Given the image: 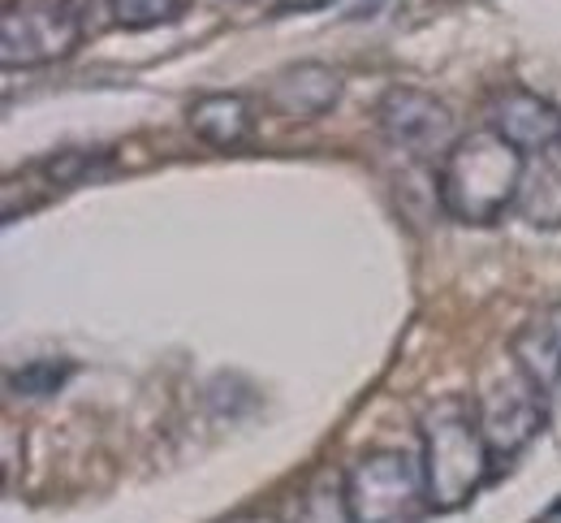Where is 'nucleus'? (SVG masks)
Listing matches in <instances>:
<instances>
[{
    "instance_id": "5",
    "label": "nucleus",
    "mask_w": 561,
    "mask_h": 523,
    "mask_svg": "<svg viewBox=\"0 0 561 523\" xmlns=\"http://www.w3.org/2000/svg\"><path fill=\"white\" fill-rule=\"evenodd\" d=\"M376 126L393 148L415 160H445L462 139L449 104L420 87H389L376 104Z\"/></svg>"
},
{
    "instance_id": "9",
    "label": "nucleus",
    "mask_w": 561,
    "mask_h": 523,
    "mask_svg": "<svg viewBox=\"0 0 561 523\" xmlns=\"http://www.w3.org/2000/svg\"><path fill=\"white\" fill-rule=\"evenodd\" d=\"M337 100H342V75L333 66H320V61L289 66L268 87V104L285 117H302V122L333 113Z\"/></svg>"
},
{
    "instance_id": "14",
    "label": "nucleus",
    "mask_w": 561,
    "mask_h": 523,
    "mask_svg": "<svg viewBox=\"0 0 561 523\" xmlns=\"http://www.w3.org/2000/svg\"><path fill=\"white\" fill-rule=\"evenodd\" d=\"M108 22L122 31H151L182 18V0H104Z\"/></svg>"
},
{
    "instance_id": "3",
    "label": "nucleus",
    "mask_w": 561,
    "mask_h": 523,
    "mask_svg": "<svg viewBox=\"0 0 561 523\" xmlns=\"http://www.w3.org/2000/svg\"><path fill=\"white\" fill-rule=\"evenodd\" d=\"M342 480L354 523H420L432 511L423 458L407 450H371Z\"/></svg>"
},
{
    "instance_id": "18",
    "label": "nucleus",
    "mask_w": 561,
    "mask_h": 523,
    "mask_svg": "<svg viewBox=\"0 0 561 523\" xmlns=\"http://www.w3.org/2000/svg\"><path fill=\"white\" fill-rule=\"evenodd\" d=\"M558 144H561V139H558Z\"/></svg>"
},
{
    "instance_id": "16",
    "label": "nucleus",
    "mask_w": 561,
    "mask_h": 523,
    "mask_svg": "<svg viewBox=\"0 0 561 523\" xmlns=\"http://www.w3.org/2000/svg\"><path fill=\"white\" fill-rule=\"evenodd\" d=\"M225 523H277V520H268V515H233V520Z\"/></svg>"
},
{
    "instance_id": "12",
    "label": "nucleus",
    "mask_w": 561,
    "mask_h": 523,
    "mask_svg": "<svg viewBox=\"0 0 561 523\" xmlns=\"http://www.w3.org/2000/svg\"><path fill=\"white\" fill-rule=\"evenodd\" d=\"M108 151H61V156H48L35 164V173L53 186V191H66V186H82L100 173H108Z\"/></svg>"
},
{
    "instance_id": "1",
    "label": "nucleus",
    "mask_w": 561,
    "mask_h": 523,
    "mask_svg": "<svg viewBox=\"0 0 561 523\" xmlns=\"http://www.w3.org/2000/svg\"><path fill=\"white\" fill-rule=\"evenodd\" d=\"M527 173V156L510 148L492 130L462 135L440 160L436 195L440 208L462 225H492L518 204V186Z\"/></svg>"
},
{
    "instance_id": "11",
    "label": "nucleus",
    "mask_w": 561,
    "mask_h": 523,
    "mask_svg": "<svg viewBox=\"0 0 561 523\" xmlns=\"http://www.w3.org/2000/svg\"><path fill=\"white\" fill-rule=\"evenodd\" d=\"M514 208L536 229H561V164L549 151L527 156V173H523Z\"/></svg>"
},
{
    "instance_id": "4",
    "label": "nucleus",
    "mask_w": 561,
    "mask_h": 523,
    "mask_svg": "<svg viewBox=\"0 0 561 523\" xmlns=\"http://www.w3.org/2000/svg\"><path fill=\"white\" fill-rule=\"evenodd\" d=\"M82 39V13L73 0H9L0 9V66L39 70L66 61Z\"/></svg>"
},
{
    "instance_id": "13",
    "label": "nucleus",
    "mask_w": 561,
    "mask_h": 523,
    "mask_svg": "<svg viewBox=\"0 0 561 523\" xmlns=\"http://www.w3.org/2000/svg\"><path fill=\"white\" fill-rule=\"evenodd\" d=\"M289 523H354L351 502H346V480H316L302 502L294 507Z\"/></svg>"
},
{
    "instance_id": "2",
    "label": "nucleus",
    "mask_w": 561,
    "mask_h": 523,
    "mask_svg": "<svg viewBox=\"0 0 561 523\" xmlns=\"http://www.w3.org/2000/svg\"><path fill=\"white\" fill-rule=\"evenodd\" d=\"M420 442L432 511L467 507L484 489V480L492 476V458H496L484 429H480L476 402L471 398H440L436 407H427L420 420Z\"/></svg>"
},
{
    "instance_id": "6",
    "label": "nucleus",
    "mask_w": 561,
    "mask_h": 523,
    "mask_svg": "<svg viewBox=\"0 0 561 523\" xmlns=\"http://www.w3.org/2000/svg\"><path fill=\"white\" fill-rule=\"evenodd\" d=\"M476 402V416H480V429L489 437V446L496 458H510L527 446L540 429H545V398L527 385V376L514 373L501 376L496 385H489Z\"/></svg>"
},
{
    "instance_id": "15",
    "label": "nucleus",
    "mask_w": 561,
    "mask_h": 523,
    "mask_svg": "<svg viewBox=\"0 0 561 523\" xmlns=\"http://www.w3.org/2000/svg\"><path fill=\"white\" fill-rule=\"evenodd\" d=\"M66 376H70V364L35 360V364L9 373V385H13V394H22V398H44V394H57V389L66 385Z\"/></svg>"
},
{
    "instance_id": "17",
    "label": "nucleus",
    "mask_w": 561,
    "mask_h": 523,
    "mask_svg": "<svg viewBox=\"0 0 561 523\" xmlns=\"http://www.w3.org/2000/svg\"><path fill=\"white\" fill-rule=\"evenodd\" d=\"M363 4H376V0H363Z\"/></svg>"
},
{
    "instance_id": "7",
    "label": "nucleus",
    "mask_w": 561,
    "mask_h": 523,
    "mask_svg": "<svg viewBox=\"0 0 561 523\" xmlns=\"http://www.w3.org/2000/svg\"><path fill=\"white\" fill-rule=\"evenodd\" d=\"M489 130L523 156H545L561 139V113L527 87H505L489 100Z\"/></svg>"
},
{
    "instance_id": "10",
    "label": "nucleus",
    "mask_w": 561,
    "mask_h": 523,
    "mask_svg": "<svg viewBox=\"0 0 561 523\" xmlns=\"http://www.w3.org/2000/svg\"><path fill=\"white\" fill-rule=\"evenodd\" d=\"M186 122H191V130H195V139H204L208 148H242L251 135H255V104L247 100V95H238V91H208V95H199L195 104H191V113H186Z\"/></svg>"
},
{
    "instance_id": "8",
    "label": "nucleus",
    "mask_w": 561,
    "mask_h": 523,
    "mask_svg": "<svg viewBox=\"0 0 561 523\" xmlns=\"http://www.w3.org/2000/svg\"><path fill=\"white\" fill-rule=\"evenodd\" d=\"M514 368L527 376V385L549 402L561 394V303H549L523 320V329L510 342Z\"/></svg>"
}]
</instances>
